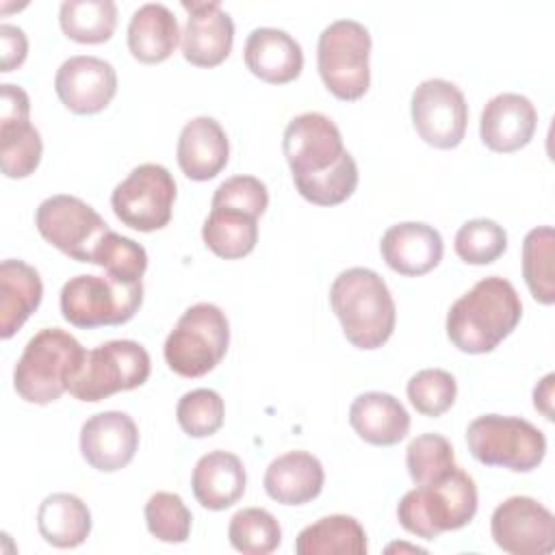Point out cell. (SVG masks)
<instances>
[{"instance_id":"1","label":"cell","mask_w":555,"mask_h":555,"mask_svg":"<svg viewBox=\"0 0 555 555\" xmlns=\"http://www.w3.org/2000/svg\"><path fill=\"white\" fill-rule=\"evenodd\" d=\"M282 150L297 193L310 204L336 206L353 195L358 165L327 115L301 113L293 117L284 130Z\"/></svg>"},{"instance_id":"2","label":"cell","mask_w":555,"mask_h":555,"mask_svg":"<svg viewBox=\"0 0 555 555\" xmlns=\"http://www.w3.org/2000/svg\"><path fill=\"white\" fill-rule=\"evenodd\" d=\"M520 317L522 304L512 282L488 275L451 304L447 336L464 353H488L516 330Z\"/></svg>"},{"instance_id":"3","label":"cell","mask_w":555,"mask_h":555,"mask_svg":"<svg viewBox=\"0 0 555 555\" xmlns=\"http://www.w3.org/2000/svg\"><path fill=\"white\" fill-rule=\"evenodd\" d=\"M330 304L347 340L364 351L379 349L395 332V299L379 273L366 267L340 271L330 288Z\"/></svg>"},{"instance_id":"4","label":"cell","mask_w":555,"mask_h":555,"mask_svg":"<svg viewBox=\"0 0 555 555\" xmlns=\"http://www.w3.org/2000/svg\"><path fill=\"white\" fill-rule=\"evenodd\" d=\"M477 503L475 479L453 466L440 479L408 490L397 505V518L412 535L434 540L466 527L477 514Z\"/></svg>"},{"instance_id":"5","label":"cell","mask_w":555,"mask_h":555,"mask_svg":"<svg viewBox=\"0 0 555 555\" xmlns=\"http://www.w3.org/2000/svg\"><path fill=\"white\" fill-rule=\"evenodd\" d=\"M82 345L61 327L39 330L24 347L15 369L13 388L35 405H48L67 390L72 375L85 360Z\"/></svg>"},{"instance_id":"6","label":"cell","mask_w":555,"mask_h":555,"mask_svg":"<svg viewBox=\"0 0 555 555\" xmlns=\"http://www.w3.org/2000/svg\"><path fill=\"white\" fill-rule=\"evenodd\" d=\"M228 345L230 323L225 312L215 304L202 301L182 312L165 340L163 353L173 373L202 377L223 360Z\"/></svg>"},{"instance_id":"7","label":"cell","mask_w":555,"mask_h":555,"mask_svg":"<svg viewBox=\"0 0 555 555\" xmlns=\"http://www.w3.org/2000/svg\"><path fill=\"white\" fill-rule=\"evenodd\" d=\"M371 35L356 20H336L317 43V67L323 85L338 100H360L371 85Z\"/></svg>"},{"instance_id":"8","label":"cell","mask_w":555,"mask_h":555,"mask_svg":"<svg viewBox=\"0 0 555 555\" xmlns=\"http://www.w3.org/2000/svg\"><path fill=\"white\" fill-rule=\"evenodd\" d=\"M152 362L143 345L134 340H108L85 353L72 375L67 392L78 401L98 403L115 392L134 390L150 377Z\"/></svg>"},{"instance_id":"9","label":"cell","mask_w":555,"mask_h":555,"mask_svg":"<svg viewBox=\"0 0 555 555\" xmlns=\"http://www.w3.org/2000/svg\"><path fill=\"white\" fill-rule=\"evenodd\" d=\"M466 444L477 462L514 473L538 468L546 455V436L520 416H477L468 423Z\"/></svg>"},{"instance_id":"10","label":"cell","mask_w":555,"mask_h":555,"mask_svg":"<svg viewBox=\"0 0 555 555\" xmlns=\"http://www.w3.org/2000/svg\"><path fill=\"white\" fill-rule=\"evenodd\" d=\"M143 304V282H119L111 275H76L61 288V312L80 330L128 323Z\"/></svg>"},{"instance_id":"11","label":"cell","mask_w":555,"mask_h":555,"mask_svg":"<svg viewBox=\"0 0 555 555\" xmlns=\"http://www.w3.org/2000/svg\"><path fill=\"white\" fill-rule=\"evenodd\" d=\"M176 180L167 167L143 163L134 167L111 193L115 217L139 232L163 230L171 221Z\"/></svg>"},{"instance_id":"12","label":"cell","mask_w":555,"mask_h":555,"mask_svg":"<svg viewBox=\"0 0 555 555\" xmlns=\"http://www.w3.org/2000/svg\"><path fill=\"white\" fill-rule=\"evenodd\" d=\"M39 234L78 262H91L98 243L111 232L108 223L76 195H50L35 210Z\"/></svg>"},{"instance_id":"13","label":"cell","mask_w":555,"mask_h":555,"mask_svg":"<svg viewBox=\"0 0 555 555\" xmlns=\"http://www.w3.org/2000/svg\"><path fill=\"white\" fill-rule=\"evenodd\" d=\"M410 113L414 130L431 147L453 150L466 134L468 104L460 87L451 80H423L412 91Z\"/></svg>"},{"instance_id":"14","label":"cell","mask_w":555,"mask_h":555,"mask_svg":"<svg viewBox=\"0 0 555 555\" xmlns=\"http://www.w3.org/2000/svg\"><path fill=\"white\" fill-rule=\"evenodd\" d=\"M490 533L512 555H546L555 548V518L531 496H509L496 505Z\"/></svg>"},{"instance_id":"15","label":"cell","mask_w":555,"mask_h":555,"mask_svg":"<svg viewBox=\"0 0 555 555\" xmlns=\"http://www.w3.org/2000/svg\"><path fill=\"white\" fill-rule=\"evenodd\" d=\"M0 87V167L7 178H28L41 160V134L30 124L28 93L11 82Z\"/></svg>"},{"instance_id":"16","label":"cell","mask_w":555,"mask_h":555,"mask_svg":"<svg viewBox=\"0 0 555 555\" xmlns=\"http://www.w3.org/2000/svg\"><path fill=\"white\" fill-rule=\"evenodd\" d=\"M54 91L72 113L95 115L115 98L117 72L100 56L76 54L65 59L56 69Z\"/></svg>"},{"instance_id":"17","label":"cell","mask_w":555,"mask_h":555,"mask_svg":"<svg viewBox=\"0 0 555 555\" xmlns=\"http://www.w3.org/2000/svg\"><path fill=\"white\" fill-rule=\"evenodd\" d=\"M137 449L139 429L126 412H100L89 416L80 427V453L100 473H115L128 466Z\"/></svg>"},{"instance_id":"18","label":"cell","mask_w":555,"mask_h":555,"mask_svg":"<svg viewBox=\"0 0 555 555\" xmlns=\"http://www.w3.org/2000/svg\"><path fill=\"white\" fill-rule=\"evenodd\" d=\"M189 13L182 30V56L195 67H215L223 63L234 43V22L217 0L182 2Z\"/></svg>"},{"instance_id":"19","label":"cell","mask_w":555,"mask_h":555,"mask_svg":"<svg viewBox=\"0 0 555 555\" xmlns=\"http://www.w3.org/2000/svg\"><path fill=\"white\" fill-rule=\"evenodd\" d=\"M379 251L384 262L399 275L418 278L436 269L444 254V243L434 225L423 221H403L390 225L382 241Z\"/></svg>"},{"instance_id":"20","label":"cell","mask_w":555,"mask_h":555,"mask_svg":"<svg viewBox=\"0 0 555 555\" xmlns=\"http://www.w3.org/2000/svg\"><path fill=\"white\" fill-rule=\"evenodd\" d=\"M535 126L538 111L527 95L499 93L481 111L479 134L488 150L509 154L533 139Z\"/></svg>"},{"instance_id":"21","label":"cell","mask_w":555,"mask_h":555,"mask_svg":"<svg viewBox=\"0 0 555 555\" xmlns=\"http://www.w3.org/2000/svg\"><path fill=\"white\" fill-rule=\"evenodd\" d=\"M176 158L189 180L204 182L215 178L230 158V143L225 130L215 117H193L180 130Z\"/></svg>"},{"instance_id":"22","label":"cell","mask_w":555,"mask_h":555,"mask_svg":"<svg viewBox=\"0 0 555 555\" xmlns=\"http://www.w3.org/2000/svg\"><path fill=\"white\" fill-rule=\"evenodd\" d=\"M243 56L247 69L271 85H286L299 78L304 69V52L297 39L271 26L254 28L247 35Z\"/></svg>"},{"instance_id":"23","label":"cell","mask_w":555,"mask_h":555,"mask_svg":"<svg viewBox=\"0 0 555 555\" xmlns=\"http://www.w3.org/2000/svg\"><path fill=\"white\" fill-rule=\"evenodd\" d=\"M325 470L319 457L308 451H288L278 455L264 470L267 494L282 505H304L323 490Z\"/></svg>"},{"instance_id":"24","label":"cell","mask_w":555,"mask_h":555,"mask_svg":"<svg viewBox=\"0 0 555 555\" xmlns=\"http://www.w3.org/2000/svg\"><path fill=\"white\" fill-rule=\"evenodd\" d=\"M247 475L238 455L228 451H210L202 455L191 475V488L197 503L206 509L221 512L238 503L245 492Z\"/></svg>"},{"instance_id":"25","label":"cell","mask_w":555,"mask_h":555,"mask_svg":"<svg viewBox=\"0 0 555 555\" xmlns=\"http://www.w3.org/2000/svg\"><path fill=\"white\" fill-rule=\"evenodd\" d=\"M349 425L369 444L392 447L410 431V414L403 403L388 392H362L349 408Z\"/></svg>"},{"instance_id":"26","label":"cell","mask_w":555,"mask_h":555,"mask_svg":"<svg viewBox=\"0 0 555 555\" xmlns=\"http://www.w3.org/2000/svg\"><path fill=\"white\" fill-rule=\"evenodd\" d=\"M43 282L24 260L7 258L0 264V338L9 340L39 308Z\"/></svg>"},{"instance_id":"27","label":"cell","mask_w":555,"mask_h":555,"mask_svg":"<svg viewBox=\"0 0 555 555\" xmlns=\"http://www.w3.org/2000/svg\"><path fill=\"white\" fill-rule=\"evenodd\" d=\"M182 33L176 15L160 2H147L139 7L128 24V50L130 54L147 65L167 61Z\"/></svg>"},{"instance_id":"28","label":"cell","mask_w":555,"mask_h":555,"mask_svg":"<svg viewBox=\"0 0 555 555\" xmlns=\"http://www.w3.org/2000/svg\"><path fill=\"white\" fill-rule=\"evenodd\" d=\"M37 529L48 544L56 548H76L91 533V512L80 496L52 492L39 503Z\"/></svg>"},{"instance_id":"29","label":"cell","mask_w":555,"mask_h":555,"mask_svg":"<svg viewBox=\"0 0 555 555\" xmlns=\"http://www.w3.org/2000/svg\"><path fill=\"white\" fill-rule=\"evenodd\" d=\"M366 551L364 527L347 514L323 516L304 527L295 540L297 555H364Z\"/></svg>"},{"instance_id":"30","label":"cell","mask_w":555,"mask_h":555,"mask_svg":"<svg viewBox=\"0 0 555 555\" xmlns=\"http://www.w3.org/2000/svg\"><path fill=\"white\" fill-rule=\"evenodd\" d=\"M204 245L223 260H238L258 243V217L236 208L210 206L202 225Z\"/></svg>"},{"instance_id":"31","label":"cell","mask_w":555,"mask_h":555,"mask_svg":"<svg viewBox=\"0 0 555 555\" xmlns=\"http://www.w3.org/2000/svg\"><path fill=\"white\" fill-rule=\"evenodd\" d=\"M59 24L65 37L78 43H104L117 26L113 0H65L59 9Z\"/></svg>"},{"instance_id":"32","label":"cell","mask_w":555,"mask_h":555,"mask_svg":"<svg viewBox=\"0 0 555 555\" xmlns=\"http://www.w3.org/2000/svg\"><path fill=\"white\" fill-rule=\"evenodd\" d=\"M553 254L555 232L551 225H540L527 232L522 241V278L533 299L544 306L555 301Z\"/></svg>"},{"instance_id":"33","label":"cell","mask_w":555,"mask_h":555,"mask_svg":"<svg viewBox=\"0 0 555 555\" xmlns=\"http://www.w3.org/2000/svg\"><path fill=\"white\" fill-rule=\"evenodd\" d=\"M228 538L238 553L269 555L280 546L282 529L271 512L262 507H243L230 518Z\"/></svg>"},{"instance_id":"34","label":"cell","mask_w":555,"mask_h":555,"mask_svg":"<svg viewBox=\"0 0 555 555\" xmlns=\"http://www.w3.org/2000/svg\"><path fill=\"white\" fill-rule=\"evenodd\" d=\"M91 264L102 267L106 275L119 282H141L147 269V251L137 241L111 230L98 243Z\"/></svg>"},{"instance_id":"35","label":"cell","mask_w":555,"mask_h":555,"mask_svg":"<svg viewBox=\"0 0 555 555\" xmlns=\"http://www.w3.org/2000/svg\"><path fill=\"white\" fill-rule=\"evenodd\" d=\"M507 249V232L492 219L466 221L455 234V254L466 264H490Z\"/></svg>"},{"instance_id":"36","label":"cell","mask_w":555,"mask_h":555,"mask_svg":"<svg viewBox=\"0 0 555 555\" xmlns=\"http://www.w3.org/2000/svg\"><path fill=\"white\" fill-rule=\"evenodd\" d=\"M225 405L217 390L195 388L180 397L176 405V418L180 429L191 438H208L223 425Z\"/></svg>"},{"instance_id":"37","label":"cell","mask_w":555,"mask_h":555,"mask_svg":"<svg viewBox=\"0 0 555 555\" xmlns=\"http://www.w3.org/2000/svg\"><path fill=\"white\" fill-rule=\"evenodd\" d=\"M405 466L416 486L431 483L455 466V453L444 436L421 434L405 449Z\"/></svg>"},{"instance_id":"38","label":"cell","mask_w":555,"mask_h":555,"mask_svg":"<svg viewBox=\"0 0 555 555\" xmlns=\"http://www.w3.org/2000/svg\"><path fill=\"white\" fill-rule=\"evenodd\" d=\"M145 525L147 531L167 544L186 542L191 533L193 516L184 505L182 496L176 492H154L145 503Z\"/></svg>"},{"instance_id":"39","label":"cell","mask_w":555,"mask_h":555,"mask_svg":"<svg viewBox=\"0 0 555 555\" xmlns=\"http://www.w3.org/2000/svg\"><path fill=\"white\" fill-rule=\"evenodd\" d=\"M405 392L418 414L436 418L455 403L457 382L444 369H423L410 377Z\"/></svg>"},{"instance_id":"40","label":"cell","mask_w":555,"mask_h":555,"mask_svg":"<svg viewBox=\"0 0 555 555\" xmlns=\"http://www.w3.org/2000/svg\"><path fill=\"white\" fill-rule=\"evenodd\" d=\"M210 206L236 208L247 215L260 217L269 206V191L256 176H232L215 189Z\"/></svg>"},{"instance_id":"41","label":"cell","mask_w":555,"mask_h":555,"mask_svg":"<svg viewBox=\"0 0 555 555\" xmlns=\"http://www.w3.org/2000/svg\"><path fill=\"white\" fill-rule=\"evenodd\" d=\"M0 43H2V69L0 72H13L17 69L28 54V39L20 26L13 24H0Z\"/></svg>"},{"instance_id":"42","label":"cell","mask_w":555,"mask_h":555,"mask_svg":"<svg viewBox=\"0 0 555 555\" xmlns=\"http://www.w3.org/2000/svg\"><path fill=\"white\" fill-rule=\"evenodd\" d=\"M553 379L555 375L548 373L538 386L533 388V405L544 414L546 421H553Z\"/></svg>"}]
</instances>
